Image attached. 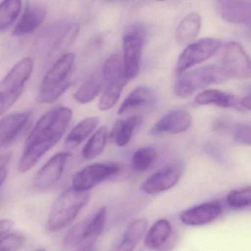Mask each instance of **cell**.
<instances>
[{
	"mask_svg": "<svg viewBox=\"0 0 251 251\" xmlns=\"http://www.w3.org/2000/svg\"><path fill=\"white\" fill-rule=\"evenodd\" d=\"M73 112L66 107H58L48 111L36 123L30 132L25 150L18 166L20 173L31 170L40 158L55 146L66 132Z\"/></svg>",
	"mask_w": 251,
	"mask_h": 251,
	"instance_id": "1",
	"label": "cell"
},
{
	"mask_svg": "<svg viewBox=\"0 0 251 251\" xmlns=\"http://www.w3.org/2000/svg\"><path fill=\"white\" fill-rule=\"evenodd\" d=\"M90 199L88 192H78L69 189L63 192L54 202L47 227L50 232H57L70 226L75 220L82 208L87 205Z\"/></svg>",
	"mask_w": 251,
	"mask_h": 251,
	"instance_id": "2",
	"label": "cell"
},
{
	"mask_svg": "<svg viewBox=\"0 0 251 251\" xmlns=\"http://www.w3.org/2000/svg\"><path fill=\"white\" fill-rule=\"evenodd\" d=\"M105 218V207L89 214L68 232L64 238V246L78 251H90L103 230Z\"/></svg>",
	"mask_w": 251,
	"mask_h": 251,
	"instance_id": "3",
	"label": "cell"
},
{
	"mask_svg": "<svg viewBox=\"0 0 251 251\" xmlns=\"http://www.w3.org/2000/svg\"><path fill=\"white\" fill-rule=\"evenodd\" d=\"M75 61L73 53L64 54L51 67L44 77L39 91V102L52 103L58 100L71 86L69 75Z\"/></svg>",
	"mask_w": 251,
	"mask_h": 251,
	"instance_id": "4",
	"label": "cell"
},
{
	"mask_svg": "<svg viewBox=\"0 0 251 251\" xmlns=\"http://www.w3.org/2000/svg\"><path fill=\"white\" fill-rule=\"evenodd\" d=\"M33 61L25 58L17 63L0 82V115L8 111L24 92L25 84L31 75Z\"/></svg>",
	"mask_w": 251,
	"mask_h": 251,
	"instance_id": "5",
	"label": "cell"
},
{
	"mask_svg": "<svg viewBox=\"0 0 251 251\" xmlns=\"http://www.w3.org/2000/svg\"><path fill=\"white\" fill-rule=\"evenodd\" d=\"M228 79L220 66L208 65L183 73L176 82L175 92L177 97L186 98L198 91Z\"/></svg>",
	"mask_w": 251,
	"mask_h": 251,
	"instance_id": "6",
	"label": "cell"
},
{
	"mask_svg": "<svg viewBox=\"0 0 251 251\" xmlns=\"http://www.w3.org/2000/svg\"><path fill=\"white\" fill-rule=\"evenodd\" d=\"M145 37V27L139 24L130 26L123 36V64L128 80H133L139 74Z\"/></svg>",
	"mask_w": 251,
	"mask_h": 251,
	"instance_id": "7",
	"label": "cell"
},
{
	"mask_svg": "<svg viewBox=\"0 0 251 251\" xmlns=\"http://www.w3.org/2000/svg\"><path fill=\"white\" fill-rule=\"evenodd\" d=\"M221 45V41L214 38H205L187 45L177 59L176 73L181 75L191 67L211 58Z\"/></svg>",
	"mask_w": 251,
	"mask_h": 251,
	"instance_id": "8",
	"label": "cell"
},
{
	"mask_svg": "<svg viewBox=\"0 0 251 251\" xmlns=\"http://www.w3.org/2000/svg\"><path fill=\"white\" fill-rule=\"evenodd\" d=\"M221 67L228 78L247 79L251 77V61L242 45L230 42L223 47Z\"/></svg>",
	"mask_w": 251,
	"mask_h": 251,
	"instance_id": "9",
	"label": "cell"
},
{
	"mask_svg": "<svg viewBox=\"0 0 251 251\" xmlns=\"http://www.w3.org/2000/svg\"><path fill=\"white\" fill-rule=\"evenodd\" d=\"M120 172V167L109 163H95L86 166L75 175L73 189L78 192H88L108 177Z\"/></svg>",
	"mask_w": 251,
	"mask_h": 251,
	"instance_id": "10",
	"label": "cell"
},
{
	"mask_svg": "<svg viewBox=\"0 0 251 251\" xmlns=\"http://www.w3.org/2000/svg\"><path fill=\"white\" fill-rule=\"evenodd\" d=\"M183 171L181 163H172L148 177L141 189L145 193L152 195L165 192L178 183Z\"/></svg>",
	"mask_w": 251,
	"mask_h": 251,
	"instance_id": "11",
	"label": "cell"
},
{
	"mask_svg": "<svg viewBox=\"0 0 251 251\" xmlns=\"http://www.w3.org/2000/svg\"><path fill=\"white\" fill-rule=\"evenodd\" d=\"M70 156L71 154L66 152H58L53 155L35 177V187L40 190H46L56 184L64 173Z\"/></svg>",
	"mask_w": 251,
	"mask_h": 251,
	"instance_id": "12",
	"label": "cell"
},
{
	"mask_svg": "<svg viewBox=\"0 0 251 251\" xmlns=\"http://www.w3.org/2000/svg\"><path fill=\"white\" fill-rule=\"evenodd\" d=\"M220 17L232 24L248 25L251 22V2L245 0H220L215 2Z\"/></svg>",
	"mask_w": 251,
	"mask_h": 251,
	"instance_id": "13",
	"label": "cell"
},
{
	"mask_svg": "<svg viewBox=\"0 0 251 251\" xmlns=\"http://www.w3.org/2000/svg\"><path fill=\"white\" fill-rule=\"evenodd\" d=\"M192 117L184 110H174L161 117L150 130L152 136L170 133L178 134L186 131L191 126Z\"/></svg>",
	"mask_w": 251,
	"mask_h": 251,
	"instance_id": "14",
	"label": "cell"
},
{
	"mask_svg": "<svg viewBox=\"0 0 251 251\" xmlns=\"http://www.w3.org/2000/svg\"><path fill=\"white\" fill-rule=\"evenodd\" d=\"M221 213L222 207L220 204L205 202L183 211L180 218L186 226H204L214 221Z\"/></svg>",
	"mask_w": 251,
	"mask_h": 251,
	"instance_id": "15",
	"label": "cell"
},
{
	"mask_svg": "<svg viewBox=\"0 0 251 251\" xmlns=\"http://www.w3.org/2000/svg\"><path fill=\"white\" fill-rule=\"evenodd\" d=\"M47 14V8L40 3H29L24 14L13 30L14 36H25L34 32L41 25Z\"/></svg>",
	"mask_w": 251,
	"mask_h": 251,
	"instance_id": "16",
	"label": "cell"
},
{
	"mask_svg": "<svg viewBox=\"0 0 251 251\" xmlns=\"http://www.w3.org/2000/svg\"><path fill=\"white\" fill-rule=\"evenodd\" d=\"M195 102L200 105H214L222 108H232L244 111L241 98L217 89H207L197 95Z\"/></svg>",
	"mask_w": 251,
	"mask_h": 251,
	"instance_id": "17",
	"label": "cell"
},
{
	"mask_svg": "<svg viewBox=\"0 0 251 251\" xmlns=\"http://www.w3.org/2000/svg\"><path fill=\"white\" fill-rule=\"evenodd\" d=\"M30 111L14 113L0 120V148L11 142L25 126Z\"/></svg>",
	"mask_w": 251,
	"mask_h": 251,
	"instance_id": "18",
	"label": "cell"
},
{
	"mask_svg": "<svg viewBox=\"0 0 251 251\" xmlns=\"http://www.w3.org/2000/svg\"><path fill=\"white\" fill-rule=\"evenodd\" d=\"M201 27V16L198 13H191L179 23L176 32V40L179 46L190 45L199 34Z\"/></svg>",
	"mask_w": 251,
	"mask_h": 251,
	"instance_id": "19",
	"label": "cell"
},
{
	"mask_svg": "<svg viewBox=\"0 0 251 251\" xmlns=\"http://www.w3.org/2000/svg\"><path fill=\"white\" fill-rule=\"evenodd\" d=\"M141 123L142 117L139 116H133L126 120H118L113 126L110 133L111 140L115 142L117 146H126L131 139L135 129L137 128Z\"/></svg>",
	"mask_w": 251,
	"mask_h": 251,
	"instance_id": "20",
	"label": "cell"
},
{
	"mask_svg": "<svg viewBox=\"0 0 251 251\" xmlns=\"http://www.w3.org/2000/svg\"><path fill=\"white\" fill-rule=\"evenodd\" d=\"M148 222L145 218L134 220L126 229L121 242L117 247V251H133L148 229Z\"/></svg>",
	"mask_w": 251,
	"mask_h": 251,
	"instance_id": "21",
	"label": "cell"
},
{
	"mask_svg": "<svg viewBox=\"0 0 251 251\" xmlns=\"http://www.w3.org/2000/svg\"><path fill=\"white\" fill-rule=\"evenodd\" d=\"M172 232L170 222L165 219H161L155 222L146 233L145 244L148 248L157 250L166 243Z\"/></svg>",
	"mask_w": 251,
	"mask_h": 251,
	"instance_id": "22",
	"label": "cell"
},
{
	"mask_svg": "<svg viewBox=\"0 0 251 251\" xmlns=\"http://www.w3.org/2000/svg\"><path fill=\"white\" fill-rule=\"evenodd\" d=\"M155 100V93L151 88L139 86L130 92L120 105L119 114H123L133 108L152 103Z\"/></svg>",
	"mask_w": 251,
	"mask_h": 251,
	"instance_id": "23",
	"label": "cell"
},
{
	"mask_svg": "<svg viewBox=\"0 0 251 251\" xmlns=\"http://www.w3.org/2000/svg\"><path fill=\"white\" fill-rule=\"evenodd\" d=\"M99 123V118L97 117H88L82 120L67 136L66 146L70 148L78 146L96 129Z\"/></svg>",
	"mask_w": 251,
	"mask_h": 251,
	"instance_id": "24",
	"label": "cell"
},
{
	"mask_svg": "<svg viewBox=\"0 0 251 251\" xmlns=\"http://www.w3.org/2000/svg\"><path fill=\"white\" fill-rule=\"evenodd\" d=\"M102 83L103 80L102 75L97 73L92 75L75 92L74 99L80 104H86L92 102L100 92Z\"/></svg>",
	"mask_w": 251,
	"mask_h": 251,
	"instance_id": "25",
	"label": "cell"
},
{
	"mask_svg": "<svg viewBox=\"0 0 251 251\" xmlns=\"http://www.w3.org/2000/svg\"><path fill=\"white\" fill-rule=\"evenodd\" d=\"M127 82H128V79L125 77L106 83V87L101 96L99 105H98L100 111H108L115 105L123 89L127 84Z\"/></svg>",
	"mask_w": 251,
	"mask_h": 251,
	"instance_id": "26",
	"label": "cell"
},
{
	"mask_svg": "<svg viewBox=\"0 0 251 251\" xmlns=\"http://www.w3.org/2000/svg\"><path fill=\"white\" fill-rule=\"evenodd\" d=\"M108 129L101 127L98 129L85 145L82 151V155L86 159L92 160L97 158L105 149L107 142Z\"/></svg>",
	"mask_w": 251,
	"mask_h": 251,
	"instance_id": "27",
	"label": "cell"
},
{
	"mask_svg": "<svg viewBox=\"0 0 251 251\" xmlns=\"http://www.w3.org/2000/svg\"><path fill=\"white\" fill-rule=\"evenodd\" d=\"M101 75L105 84L126 77L123 56L120 53L114 54L105 61Z\"/></svg>",
	"mask_w": 251,
	"mask_h": 251,
	"instance_id": "28",
	"label": "cell"
},
{
	"mask_svg": "<svg viewBox=\"0 0 251 251\" xmlns=\"http://www.w3.org/2000/svg\"><path fill=\"white\" fill-rule=\"evenodd\" d=\"M21 9L22 2L19 0H6L0 3V33L14 24Z\"/></svg>",
	"mask_w": 251,
	"mask_h": 251,
	"instance_id": "29",
	"label": "cell"
},
{
	"mask_svg": "<svg viewBox=\"0 0 251 251\" xmlns=\"http://www.w3.org/2000/svg\"><path fill=\"white\" fill-rule=\"evenodd\" d=\"M158 157L154 148L147 147L138 150L132 157V167L136 172H145L152 165Z\"/></svg>",
	"mask_w": 251,
	"mask_h": 251,
	"instance_id": "30",
	"label": "cell"
},
{
	"mask_svg": "<svg viewBox=\"0 0 251 251\" xmlns=\"http://www.w3.org/2000/svg\"><path fill=\"white\" fill-rule=\"evenodd\" d=\"M227 201L232 208H242L249 206L251 203V186L230 191L227 195Z\"/></svg>",
	"mask_w": 251,
	"mask_h": 251,
	"instance_id": "31",
	"label": "cell"
},
{
	"mask_svg": "<svg viewBox=\"0 0 251 251\" xmlns=\"http://www.w3.org/2000/svg\"><path fill=\"white\" fill-rule=\"evenodd\" d=\"M24 245L25 237L20 233H9L0 239V251H18Z\"/></svg>",
	"mask_w": 251,
	"mask_h": 251,
	"instance_id": "32",
	"label": "cell"
},
{
	"mask_svg": "<svg viewBox=\"0 0 251 251\" xmlns=\"http://www.w3.org/2000/svg\"><path fill=\"white\" fill-rule=\"evenodd\" d=\"M233 131V136L238 142L248 146L251 145V126L250 125H237L235 126Z\"/></svg>",
	"mask_w": 251,
	"mask_h": 251,
	"instance_id": "33",
	"label": "cell"
},
{
	"mask_svg": "<svg viewBox=\"0 0 251 251\" xmlns=\"http://www.w3.org/2000/svg\"><path fill=\"white\" fill-rule=\"evenodd\" d=\"M9 155H4V156L0 158V186H2V183L5 181L8 175V171H7L5 164L8 163L9 160Z\"/></svg>",
	"mask_w": 251,
	"mask_h": 251,
	"instance_id": "34",
	"label": "cell"
},
{
	"mask_svg": "<svg viewBox=\"0 0 251 251\" xmlns=\"http://www.w3.org/2000/svg\"><path fill=\"white\" fill-rule=\"evenodd\" d=\"M14 223L12 220L4 219L0 220V239L3 237L12 228Z\"/></svg>",
	"mask_w": 251,
	"mask_h": 251,
	"instance_id": "35",
	"label": "cell"
},
{
	"mask_svg": "<svg viewBox=\"0 0 251 251\" xmlns=\"http://www.w3.org/2000/svg\"><path fill=\"white\" fill-rule=\"evenodd\" d=\"M251 95H248V96L245 97V98H241V106H242V109L244 111H250L251 110Z\"/></svg>",
	"mask_w": 251,
	"mask_h": 251,
	"instance_id": "36",
	"label": "cell"
},
{
	"mask_svg": "<svg viewBox=\"0 0 251 251\" xmlns=\"http://www.w3.org/2000/svg\"><path fill=\"white\" fill-rule=\"evenodd\" d=\"M36 251H47V250L45 248H40V249L36 250Z\"/></svg>",
	"mask_w": 251,
	"mask_h": 251,
	"instance_id": "37",
	"label": "cell"
}]
</instances>
